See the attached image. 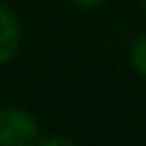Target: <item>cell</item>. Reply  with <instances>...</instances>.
<instances>
[{"mask_svg": "<svg viewBox=\"0 0 146 146\" xmlns=\"http://www.w3.org/2000/svg\"><path fill=\"white\" fill-rule=\"evenodd\" d=\"M39 139L36 119L16 105L0 107V146H34Z\"/></svg>", "mask_w": 146, "mask_h": 146, "instance_id": "obj_1", "label": "cell"}, {"mask_svg": "<svg viewBox=\"0 0 146 146\" xmlns=\"http://www.w3.org/2000/svg\"><path fill=\"white\" fill-rule=\"evenodd\" d=\"M18 43H21L18 18L7 5H0V64H7L9 59H14Z\"/></svg>", "mask_w": 146, "mask_h": 146, "instance_id": "obj_2", "label": "cell"}, {"mask_svg": "<svg viewBox=\"0 0 146 146\" xmlns=\"http://www.w3.org/2000/svg\"><path fill=\"white\" fill-rule=\"evenodd\" d=\"M130 59H132V66H135L141 75H146V36H141V39H137V41L132 43Z\"/></svg>", "mask_w": 146, "mask_h": 146, "instance_id": "obj_3", "label": "cell"}, {"mask_svg": "<svg viewBox=\"0 0 146 146\" xmlns=\"http://www.w3.org/2000/svg\"><path fill=\"white\" fill-rule=\"evenodd\" d=\"M34 146H78L73 139L68 137H62V135H55V137H46V139H39Z\"/></svg>", "mask_w": 146, "mask_h": 146, "instance_id": "obj_4", "label": "cell"}, {"mask_svg": "<svg viewBox=\"0 0 146 146\" xmlns=\"http://www.w3.org/2000/svg\"><path fill=\"white\" fill-rule=\"evenodd\" d=\"M71 2H75V5H80V7H96V5H100V2H105V0H71Z\"/></svg>", "mask_w": 146, "mask_h": 146, "instance_id": "obj_5", "label": "cell"}, {"mask_svg": "<svg viewBox=\"0 0 146 146\" xmlns=\"http://www.w3.org/2000/svg\"><path fill=\"white\" fill-rule=\"evenodd\" d=\"M144 2H146V0H144Z\"/></svg>", "mask_w": 146, "mask_h": 146, "instance_id": "obj_6", "label": "cell"}]
</instances>
